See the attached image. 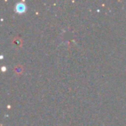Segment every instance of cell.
Returning <instances> with one entry per match:
<instances>
[{"mask_svg":"<svg viewBox=\"0 0 126 126\" xmlns=\"http://www.w3.org/2000/svg\"><path fill=\"white\" fill-rule=\"evenodd\" d=\"M16 11H18V12H23V11H25V6L23 5V4H18L17 6H16Z\"/></svg>","mask_w":126,"mask_h":126,"instance_id":"obj_1","label":"cell"}]
</instances>
